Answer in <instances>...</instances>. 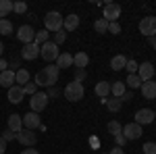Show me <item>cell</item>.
I'll list each match as a JSON object with an SVG mask.
<instances>
[{
  "label": "cell",
  "mask_w": 156,
  "mask_h": 154,
  "mask_svg": "<svg viewBox=\"0 0 156 154\" xmlns=\"http://www.w3.org/2000/svg\"><path fill=\"white\" fill-rule=\"evenodd\" d=\"M12 11L17 15H23V13H27V4L25 2H12Z\"/></svg>",
  "instance_id": "obj_35"
},
{
  "label": "cell",
  "mask_w": 156,
  "mask_h": 154,
  "mask_svg": "<svg viewBox=\"0 0 156 154\" xmlns=\"http://www.w3.org/2000/svg\"><path fill=\"white\" fill-rule=\"evenodd\" d=\"M21 154H40V152L36 148H25V150H21Z\"/></svg>",
  "instance_id": "obj_45"
},
{
  "label": "cell",
  "mask_w": 156,
  "mask_h": 154,
  "mask_svg": "<svg viewBox=\"0 0 156 154\" xmlns=\"http://www.w3.org/2000/svg\"><path fill=\"white\" fill-rule=\"evenodd\" d=\"M48 94L46 92H37V94L31 96V100H29V108H31V113H40V110H44V108L48 106Z\"/></svg>",
  "instance_id": "obj_5"
},
{
  "label": "cell",
  "mask_w": 156,
  "mask_h": 154,
  "mask_svg": "<svg viewBox=\"0 0 156 154\" xmlns=\"http://www.w3.org/2000/svg\"><path fill=\"white\" fill-rule=\"evenodd\" d=\"M36 131H29V129H21L19 133H17V142L21 144V146H25V148H34L36 146Z\"/></svg>",
  "instance_id": "obj_8"
},
{
  "label": "cell",
  "mask_w": 156,
  "mask_h": 154,
  "mask_svg": "<svg viewBox=\"0 0 156 154\" xmlns=\"http://www.w3.org/2000/svg\"><path fill=\"white\" fill-rule=\"evenodd\" d=\"M0 85L2 88H12L15 85V71H11V69H6V71H2L0 73Z\"/></svg>",
  "instance_id": "obj_18"
},
{
  "label": "cell",
  "mask_w": 156,
  "mask_h": 154,
  "mask_svg": "<svg viewBox=\"0 0 156 154\" xmlns=\"http://www.w3.org/2000/svg\"><path fill=\"white\" fill-rule=\"evenodd\" d=\"M6 69H9V60H6V59H0V73L6 71Z\"/></svg>",
  "instance_id": "obj_43"
},
{
  "label": "cell",
  "mask_w": 156,
  "mask_h": 154,
  "mask_svg": "<svg viewBox=\"0 0 156 154\" xmlns=\"http://www.w3.org/2000/svg\"><path fill=\"white\" fill-rule=\"evenodd\" d=\"M142 79L137 77V73H133V75H127V79H125V85L127 88H131V90H135V88H142Z\"/></svg>",
  "instance_id": "obj_27"
},
{
  "label": "cell",
  "mask_w": 156,
  "mask_h": 154,
  "mask_svg": "<svg viewBox=\"0 0 156 154\" xmlns=\"http://www.w3.org/2000/svg\"><path fill=\"white\" fill-rule=\"evenodd\" d=\"M125 69H127V71H129V75H133V73H137V69H140V65H137V63H135V60H127V65H125Z\"/></svg>",
  "instance_id": "obj_36"
},
{
  "label": "cell",
  "mask_w": 156,
  "mask_h": 154,
  "mask_svg": "<svg viewBox=\"0 0 156 154\" xmlns=\"http://www.w3.org/2000/svg\"><path fill=\"white\" fill-rule=\"evenodd\" d=\"M131 92H125V96H123V98H121V102H127V100H131Z\"/></svg>",
  "instance_id": "obj_48"
},
{
  "label": "cell",
  "mask_w": 156,
  "mask_h": 154,
  "mask_svg": "<svg viewBox=\"0 0 156 154\" xmlns=\"http://www.w3.org/2000/svg\"><path fill=\"white\" fill-rule=\"evenodd\" d=\"M58 46L54 44V42H46L44 46H40V56L46 60V63H56V59H58Z\"/></svg>",
  "instance_id": "obj_3"
},
{
  "label": "cell",
  "mask_w": 156,
  "mask_h": 154,
  "mask_svg": "<svg viewBox=\"0 0 156 154\" xmlns=\"http://www.w3.org/2000/svg\"><path fill=\"white\" fill-rule=\"evenodd\" d=\"M87 63H90V56L85 54L83 50L77 52V54H73V67H75V69H85Z\"/></svg>",
  "instance_id": "obj_19"
},
{
  "label": "cell",
  "mask_w": 156,
  "mask_h": 154,
  "mask_svg": "<svg viewBox=\"0 0 156 154\" xmlns=\"http://www.w3.org/2000/svg\"><path fill=\"white\" fill-rule=\"evenodd\" d=\"M154 110L152 108H140L137 113H135V123L137 125H150V123H154Z\"/></svg>",
  "instance_id": "obj_12"
},
{
  "label": "cell",
  "mask_w": 156,
  "mask_h": 154,
  "mask_svg": "<svg viewBox=\"0 0 156 154\" xmlns=\"http://www.w3.org/2000/svg\"><path fill=\"white\" fill-rule=\"evenodd\" d=\"M102 102L106 104V108L110 110V113H119V110H121V106H123L121 98H104Z\"/></svg>",
  "instance_id": "obj_25"
},
{
  "label": "cell",
  "mask_w": 156,
  "mask_h": 154,
  "mask_svg": "<svg viewBox=\"0 0 156 154\" xmlns=\"http://www.w3.org/2000/svg\"><path fill=\"white\" fill-rule=\"evenodd\" d=\"M137 27H140V34L142 36H148V38L156 36V17H152V15L142 17V21H140Z\"/></svg>",
  "instance_id": "obj_4"
},
{
  "label": "cell",
  "mask_w": 156,
  "mask_h": 154,
  "mask_svg": "<svg viewBox=\"0 0 156 154\" xmlns=\"http://www.w3.org/2000/svg\"><path fill=\"white\" fill-rule=\"evenodd\" d=\"M115 142H117V146H119V148H123L127 140H125V135H123V133H117V135H115Z\"/></svg>",
  "instance_id": "obj_42"
},
{
  "label": "cell",
  "mask_w": 156,
  "mask_h": 154,
  "mask_svg": "<svg viewBox=\"0 0 156 154\" xmlns=\"http://www.w3.org/2000/svg\"><path fill=\"white\" fill-rule=\"evenodd\" d=\"M27 81H29L27 69H17V73H15V85H21V88H23Z\"/></svg>",
  "instance_id": "obj_26"
},
{
  "label": "cell",
  "mask_w": 156,
  "mask_h": 154,
  "mask_svg": "<svg viewBox=\"0 0 156 154\" xmlns=\"http://www.w3.org/2000/svg\"><path fill=\"white\" fill-rule=\"evenodd\" d=\"M125 92H127L125 81H112V83H110V94L115 96V98H123Z\"/></svg>",
  "instance_id": "obj_22"
},
{
  "label": "cell",
  "mask_w": 156,
  "mask_h": 154,
  "mask_svg": "<svg viewBox=\"0 0 156 154\" xmlns=\"http://www.w3.org/2000/svg\"><path fill=\"white\" fill-rule=\"evenodd\" d=\"M108 154H125V152H123V148H119V146H115V148H112V150H110Z\"/></svg>",
  "instance_id": "obj_46"
},
{
  "label": "cell",
  "mask_w": 156,
  "mask_h": 154,
  "mask_svg": "<svg viewBox=\"0 0 156 154\" xmlns=\"http://www.w3.org/2000/svg\"><path fill=\"white\" fill-rule=\"evenodd\" d=\"M94 92H96V96H100L102 100L108 98V94H110V81H98L96 88H94Z\"/></svg>",
  "instance_id": "obj_23"
},
{
  "label": "cell",
  "mask_w": 156,
  "mask_h": 154,
  "mask_svg": "<svg viewBox=\"0 0 156 154\" xmlns=\"http://www.w3.org/2000/svg\"><path fill=\"white\" fill-rule=\"evenodd\" d=\"M23 129H29V131H36L40 129V125H42V119H40V115L37 113H27V115H23Z\"/></svg>",
  "instance_id": "obj_10"
},
{
  "label": "cell",
  "mask_w": 156,
  "mask_h": 154,
  "mask_svg": "<svg viewBox=\"0 0 156 154\" xmlns=\"http://www.w3.org/2000/svg\"><path fill=\"white\" fill-rule=\"evenodd\" d=\"M137 77H140L142 81H150V79L154 77V65H152V63H142L140 69H137Z\"/></svg>",
  "instance_id": "obj_14"
},
{
  "label": "cell",
  "mask_w": 156,
  "mask_h": 154,
  "mask_svg": "<svg viewBox=\"0 0 156 154\" xmlns=\"http://www.w3.org/2000/svg\"><path fill=\"white\" fill-rule=\"evenodd\" d=\"M34 42H36L37 46H44L46 42H50V34L46 31V29H42V31H36V40H34Z\"/></svg>",
  "instance_id": "obj_29"
},
{
  "label": "cell",
  "mask_w": 156,
  "mask_h": 154,
  "mask_svg": "<svg viewBox=\"0 0 156 154\" xmlns=\"http://www.w3.org/2000/svg\"><path fill=\"white\" fill-rule=\"evenodd\" d=\"M150 46H152V48H156V36H152V38H150Z\"/></svg>",
  "instance_id": "obj_49"
},
{
  "label": "cell",
  "mask_w": 156,
  "mask_h": 154,
  "mask_svg": "<svg viewBox=\"0 0 156 154\" xmlns=\"http://www.w3.org/2000/svg\"><path fill=\"white\" fill-rule=\"evenodd\" d=\"M154 117H156V110H154Z\"/></svg>",
  "instance_id": "obj_51"
},
{
  "label": "cell",
  "mask_w": 156,
  "mask_h": 154,
  "mask_svg": "<svg viewBox=\"0 0 156 154\" xmlns=\"http://www.w3.org/2000/svg\"><path fill=\"white\" fill-rule=\"evenodd\" d=\"M4 152H6V142L0 138V154H4Z\"/></svg>",
  "instance_id": "obj_47"
},
{
  "label": "cell",
  "mask_w": 156,
  "mask_h": 154,
  "mask_svg": "<svg viewBox=\"0 0 156 154\" xmlns=\"http://www.w3.org/2000/svg\"><path fill=\"white\" fill-rule=\"evenodd\" d=\"M65 40H67V31H65V29H58V31L54 34V40H52V42H54L56 46H60Z\"/></svg>",
  "instance_id": "obj_34"
},
{
  "label": "cell",
  "mask_w": 156,
  "mask_h": 154,
  "mask_svg": "<svg viewBox=\"0 0 156 154\" xmlns=\"http://www.w3.org/2000/svg\"><path fill=\"white\" fill-rule=\"evenodd\" d=\"M65 98L69 100V102H79L81 98H83L85 94V88H83V83H79V81H75L73 79L71 83H67V88H65Z\"/></svg>",
  "instance_id": "obj_1"
},
{
  "label": "cell",
  "mask_w": 156,
  "mask_h": 154,
  "mask_svg": "<svg viewBox=\"0 0 156 154\" xmlns=\"http://www.w3.org/2000/svg\"><path fill=\"white\" fill-rule=\"evenodd\" d=\"M2 52H4V44L0 42V59H2Z\"/></svg>",
  "instance_id": "obj_50"
},
{
  "label": "cell",
  "mask_w": 156,
  "mask_h": 154,
  "mask_svg": "<svg viewBox=\"0 0 156 154\" xmlns=\"http://www.w3.org/2000/svg\"><path fill=\"white\" fill-rule=\"evenodd\" d=\"M62 21H65V17H62L58 11H50L48 15L44 17V29H46L48 34L50 31L56 34L58 29H62Z\"/></svg>",
  "instance_id": "obj_2"
},
{
  "label": "cell",
  "mask_w": 156,
  "mask_h": 154,
  "mask_svg": "<svg viewBox=\"0 0 156 154\" xmlns=\"http://www.w3.org/2000/svg\"><path fill=\"white\" fill-rule=\"evenodd\" d=\"M46 71H48L50 75H52V77H56V79H58V73H60V69L56 67V65H54V63H50L48 67H46Z\"/></svg>",
  "instance_id": "obj_39"
},
{
  "label": "cell",
  "mask_w": 156,
  "mask_h": 154,
  "mask_svg": "<svg viewBox=\"0 0 156 154\" xmlns=\"http://www.w3.org/2000/svg\"><path fill=\"white\" fill-rule=\"evenodd\" d=\"M121 133H123V135H125V140L129 142V140H140L144 131H142V125H137V123L133 121V123H129V125H125Z\"/></svg>",
  "instance_id": "obj_11"
},
{
  "label": "cell",
  "mask_w": 156,
  "mask_h": 154,
  "mask_svg": "<svg viewBox=\"0 0 156 154\" xmlns=\"http://www.w3.org/2000/svg\"><path fill=\"white\" fill-rule=\"evenodd\" d=\"M119 17H121V6L117 2H106L104 11H102V19H106L108 23H115Z\"/></svg>",
  "instance_id": "obj_6"
},
{
  "label": "cell",
  "mask_w": 156,
  "mask_h": 154,
  "mask_svg": "<svg viewBox=\"0 0 156 154\" xmlns=\"http://www.w3.org/2000/svg\"><path fill=\"white\" fill-rule=\"evenodd\" d=\"M17 40H21L25 44H31L34 40H36V29L31 27V25H21L19 29H17Z\"/></svg>",
  "instance_id": "obj_9"
},
{
  "label": "cell",
  "mask_w": 156,
  "mask_h": 154,
  "mask_svg": "<svg viewBox=\"0 0 156 154\" xmlns=\"http://www.w3.org/2000/svg\"><path fill=\"white\" fill-rule=\"evenodd\" d=\"M94 29H96L98 34H108V21L100 17V19H98L96 23H94Z\"/></svg>",
  "instance_id": "obj_31"
},
{
  "label": "cell",
  "mask_w": 156,
  "mask_h": 154,
  "mask_svg": "<svg viewBox=\"0 0 156 154\" xmlns=\"http://www.w3.org/2000/svg\"><path fill=\"white\" fill-rule=\"evenodd\" d=\"M108 34H115V36H119V34H121V25H119V21H115V23H108Z\"/></svg>",
  "instance_id": "obj_38"
},
{
  "label": "cell",
  "mask_w": 156,
  "mask_h": 154,
  "mask_svg": "<svg viewBox=\"0 0 156 154\" xmlns=\"http://www.w3.org/2000/svg\"><path fill=\"white\" fill-rule=\"evenodd\" d=\"M142 150H144V154H156V142H146Z\"/></svg>",
  "instance_id": "obj_37"
},
{
  "label": "cell",
  "mask_w": 156,
  "mask_h": 154,
  "mask_svg": "<svg viewBox=\"0 0 156 154\" xmlns=\"http://www.w3.org/2000/svg\"><path fill=\"white\" fill-rule=\"evenodd\" d=\"M0 36H12V23L9 19H0Z\"/></svg>",
  "instance_id": "obj_28"
},
{
  "label": "cell",
  "mask_w": 156,
  "mask_h": 154,
  "mask_svg": "<svg viewBox=\"0 0 156 154\" xmlns=\"http://www.w3.org/2000/svg\"><path fill=\"white\" fill-rule=\"evenodd\" d=\"M23 94H29V96H34V94H37V85H36V81H27L23 85Z\"/></svg>",
  "instance_id": "obj_32"
},
{
  "label": "cell",
  "mask_w": 156,
  "mask_h": 154,
  "mask_svg": "<svg viewBox=\"0 0 156 154\" xmlns=\"http://www.w3.org/2000/svg\"><path fill=\"white\" fill-rule=\"evenodd\" d=\"M58 94H60V90H58V88H54V85H52V88H50V92H48V98H50V96L54 98V96H58Z\"/></svg>",
  "instance_id": "obj_44"
},
{
  "label": "cell",
  "mask_w": 156,
  "mask_h": 154,
  "mask_svg": "<svg viewBox=\"0 0 156 154\" xmlns=\"http://www.w3.org/2000/svg\"><path fill=\"white\" fill-rule=\"evenodd\" d=\"M121 131H123V127H121L119 121H110V123H108V133L117 135V133H121Z\"/></svg>",
  "instance_id": "obj_33"
},
{
  "label": "cell",
  "mask_w": 156,
  "mask_h": 154,
  "mask_svg": "<svg viewBox=\"0 0 156 154\" xmlns=\"http://www.w3.org/2000/svg\"><path fill=\"white\" fill-rule=\"evenodd\" d=\"M6 96H9V102L11 104H19L21 100H23V88L21 85H12V88H9V92H6Z\"/></svg>",
  "instance_id": "obj_16"
},
{
  "label": "cell",
  "mask_w": 156,
  "mask_h": 154,
  "mask_svg": "<svg viewBox=\"0 0 156 154\" xmlns=\"http://www.w3.org/2000/svg\"><path fill=\"white\" fill-rule=\"evenodd\" d=\"M9 129L15 131V133H19V131L23 129V119H21V115H9Z\"/></svg>",
  "instance_id": "obj_21"
},
{
  "label": "cell",
  "mask_w": 156,
  "mask_h": 154,
  "mask_svg": "<svg viewBox=\"0 0 156 154\" xmlns=\"http://www.w3.org/2000/svg\"><path fill=\"white\" fill-rule=\"evenodd\" d=\"M79 27V15H67L62 21V29L65 31H75Z\"/></svg>",
  "instance_id": "obj_17"
},
{
  "label": "cell",
  "mask_w": 156,
  "mask_h": 154,
  "mask_svg": "<svg viewBox=\"0 0 156 154\" xmlns=\"http://www.w3.org/2000/svg\"><path fill=\"white\" fill-rule=\"evenodd\" d=\"M54 65H56L58 69H67V67H73V54H69V52H60Z\"/></svg>",
  "instance_id": "obj_20"
},
{
  "label": "cell",
  "mask_w": 156,
  "mask_h": 154,
  "mask_svg": "<svg viewBox=\"0 0 156 154\" xmlns=\"http://www.w3.org/2000/svg\"><path fill=\"white\" fill-rule=\"evenodd\" d=\"M125 65H127V59H125L123 54H117V56L110 59V69H112V71H121V69H125Z\"/></svg>",
  "instance_id": "obj_24"
},
{
  "label": "cell",
  "mask_w": 156,
  "mask_h": 154,
  "mask_svg": "<svg viewBox=\"0 0 156 154\" xmlns=\"http://www.w3.org/2000/svg\"><path fill=\"white\" fill-rule=\"evenodd\" d=\"M85 75H87V73H85V69H75V81H83L85 79Z\"/></svg>",
  "instance_id": "obj_41"
},
{
  "label": "cell",
  "mask_w": 156,
  "mask_h": 154,
  "mask_svg": "<svg viewBox=\"0 0 156 154\" xmlns=\"http://www.w3.org/2000/svg\"><path fill=\"white\" fill-rule=\"evenodd\" d=\"M21 56H23L25 60H36L37 56H40V46H37L36 42L25 44V46L21 48Z\"/></svg>",
  "instance_id": "obj_13"
},
{
  "label": "cell",
  "mask_w": 156,
  "mask_h": 154,
  "mask_svg": "<svg viewBox=\"0 0 156 154\" xmlns=\"http://www.w3.org/2000/svg\"><path fill=\"white\" fill-rule=\"evenodd\" d=\"M56 81H58V79H56V77H52V75L46 71V67H44L42 71L36 73V85H37V88H52Z\"/></svg>",
  "instance_id": "obj_7"
},
{
  "label": "cell",
  "mask_w": 156,
  "mask_h": 154,
  "mask_svg": "<svg viewBox=\"0 0 156 154\" xmlns=\"http://www.w3.org/2000/svg\"><path fill=\"white\" fill-rule=\"evenodd\" d=\"M0 138H2L4 142H11V140H17V133H15V131H11V129H6L2 135H0Z\"/></svg>",
  "instance_id": "obj_40"
},
{
  "label": "cell",
  "mask_w": 156,
  "mask_h": 154,
  "mask_svg": "<svg viewBox=\"0 0 156 154\" xmlns=\"http://www.w3.org/2000/svg\"><path fill=\"white\" fill-rule=\"evenodd\" d=\"M140 90H142V96H144L146 100H156V81H154V79L144 81Z\"/></svg>",
  "instance_id": "obj_15"
},
{
  "label": "cell",
  "mask_w": 156,
  "mask_h": 154,
  "mask_svg": "<svg viewBox=\"0 0 156 154\" xmlns=\"http://www.w3.org/2000/svg\"><path fill=\"white\" fill-rule=\"evenodd\" d=\"M11 11H12V2L11 0H0V19H4Z\"/></svg>",
  "instance_id": "obj_30"
}]
</instances>
